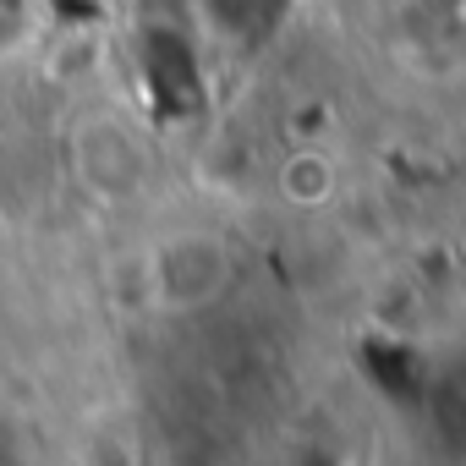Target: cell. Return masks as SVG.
<instances>
[{
    "label": "cell",
    "mask_w": 466,
    "mask_h": 466,
    "mask_svg": "<svg viewBox=\"0 0 466 466\" xmlns=\"http://www.w3.org/2000/svg\"><path fill=\"white\" fill-rule=\"evenodd\" d=\"M286 192H291L297 203H324V198L335 192V170H329V159H319V154H297V159L286 165Z\"/></svg>",
    "instance_id": "obj_1"
},
{
    "label": "cell",
    "mask_w": 466,
    "mask_h": 466,
    "mask_svg": "<svg viewBox=\"0 0 466 466\" xmlns=\"http://www.w3.org/2000/svg\"><path fill=\"white\" fill-rule=\"evenodd\" d=\"M39 23V0H0V50L28 39Z\"/></svg>",
    "instance_id": "obj_2"
}]
</instances>
